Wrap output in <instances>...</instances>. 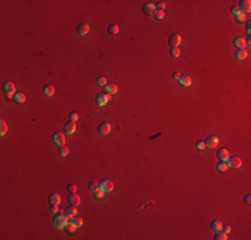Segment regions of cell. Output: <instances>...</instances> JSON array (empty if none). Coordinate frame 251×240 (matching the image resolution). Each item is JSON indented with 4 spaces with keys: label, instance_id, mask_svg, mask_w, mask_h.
<instances>
[{
    "label": "cell",
    "instance_id": "cell-1",
    "mask_svg": "<svg viewBox=\"0 0 251 240\" xmlns=\"http://www.w3.org/2000/svg\"><path fill=\"white\" fill-rule=\"evenodd\" d=\"M68 223H70V219L64 215V211L57 212V216H55V219H54V225H55V227L59 228V230H62V228L67 227Z\"/></svg>",
    "mask_w": 251,
    "mask_h": 240
},
{
    "label": "cell",
    "instance_id": "cell-7",
    "mask_svg": "<svg viewBox=\"0 0 251 240\" xmlns=\"http://www.w3.org/2000/svg\"><path fill=\"white\" fill-rule=\"evenodd\" d=\"M110 131H111V124L104 121V123H100L98 127V132L99 135H108Z\"/></svg>",
    "mask_w": 251,
    "mask_h": 240
},
{
    "label": "cell",
    "instance_id": "cell-28",
    "mask_svg": "<svg viewBox=\"0 0 251 240\" xmlns=\"http://www.w3.org/2000/svg\"><path fill=\"white\" fill-rule=\"evenodd\" d=\"M0 129H1V131H0V135H1V136H4L5 134H7V131H8V126H7V123H5V120H0Z\"/></svg>",
    "mask_w": 251,
    "mask_h": 240
},
{
    "label": "cell",
    "instance_id": "cell-31",
    "mask_svg": "<svg viewBox=\"0 0 251 240\" xmlns=\"http://www.w3.org/2000/svg\"><path fill=\"white\" fill-rule=\"evenodd\" d=\"M170 55L172 57H179L180 56V49H179L178 47H172V48L170 49Z\"/></svg>",
    "mask_w": 251,
    "mask_h": 240
},
{
    "label": "cell",
    "instance_id": "cell-9",
    "mask_svg": "<svg viewBox=\"0 0 251 240\" xmlns=\"http://www.w3.org/2000/svg\"><path fill=\"white\" fill-rule=\"evenodd\" d=\"M216 156L219 159V161H227L228 158H230V152H228L227 148H220L216 152Z\"/></svg>",
    "mask_w": 251,
    "mask_h": 240
},
{
    "label": "cell",
    "instance_id": "cell-20",
    "mask_svg": "<svg viewBox=\"0 0 251 240\" xmlns=\"http://www.w3.org/2000/svg\"><path fill=\"white\" fill-rule=\"evenodd\" d=\"M49 204H54V206H59L60 204V195L54 192V194L49 195Z\"/></svg>",
    "mask_w": 251,
    "mask_h": 240
},
{
    "label": "cell",
    "instance_id": "cell-34",
    "mask_svg": "<svg viewBox=\"0 0 251 240\" xmlns=\"http://www.w3.org/2000/svg\"><path fill=\"white\" fill-rule=\"evenodd\" d=\"M154 19H155V20H162V19H164V11H156V12L154 13Z\"/></svg>",
    "mask_w": 251,
    "mask_h": 240
},
{
    "label": "cell",
    "instance_id": "cell-43",
    "mask_svg": "<svg viewBox=\"0 0 251 240\" xmlns=\"http://www.w3.org/2000/svg\"><path fill=\"white\" fill-rule=\"evenodd\" d=\"M51 214H54V215H56L57 212H59V208H57V206H54V204H51Z\"/></svg>",
    "mask_w": 251,
    "mask_h": 240
},
{
    "label": "cell",
    "instance_id": "cell-33",
    "mask_svg": "<svg viewBox=\"0 0 251 240\" xmlns=\"http://www.w3.org/2000/svg\"><path fill=\"white\" fill-rule=\"evenodd\" d=\"M195 148L197 150H199V151H202V150H205L206 148V144H205V140H198L197 143H195Z\"/></svg>",
    "mask_w": 251,
    "mask_h": 240
},
{
    "label": "cell",
    "instance_id": "cell-30",
    "mask_svg": "<svg viewBox=\"0 0 251 240\" xmlns=\"http://www.w3.org/2000/svg\"><path fill=\"white\" fill-rule=\"evenodd\" d=\"M227 164H226V161H219L216 164V171L218 172H225L226 170H227Z\"/></svg>",
    "mask_w": 251,
    "mask_h": 240
},
{
    "label": "cell",
    "instance_id": "cell-48",
    "mask_svg": "<svg viewBox=\"0 0 251 240\" xmlns=\"http://www.w3.org/2000/svg\"><path fill=\"white\" fill-rule=\"evenodd\" d=\"M246 44H251V40H250V37H247V40H246Z\"/></svg>",
    "mask_w": 251,
    "mask_h": 240
},
{
    "label": "cell",
    "instance_id": "cell-41",
    "mask_svg": "<svg viewBox=\"0 0 251 240\" xmlns=\"http://www.w3.org/2000/svg\"><path fill=\"white\" fill-rule=\"evenodd\" d=\"M67 191L70 192V194L76 192V186H75V184H68V186H67Z\"/></svg>",
    "mask_w": 251,
    "mask_h": 240
},
{
    "label": "cell",
    "instance_id": "cell-42",
    "mask_svg": "<svg viewBox=\"0 0 251 240\" xmlns=\"http://www.w3.org/2000/svg\"><path fill=\"white\" fill-rule=\"evenodd\" d=\"M70 120H71V121L79 120V115L76 114V112H71V114H70Z\"/></svg>",
    "mask_w": 251,
    "mask_h": 240
},
{
    "label": "cell",
    "instance_id": "cell-36",
    "mask_svg": "<svg viewBox=\"0 0 251 240\" xmlns=\"http://www.w3.org/2000/svg\"><path fill=\"white\" fill-rule=\"evenodd\" d=\"M98 188H99V183H95V181H91V183L88 184V189H90L91 192H95Z\"/></svg>",
    "mask_w": 251,
    "mask_h": 240
},
{
    "label": "cell",
    "instance_id": "cell-12",
    "mask_svg": "<svg viewBox=\"0 0 251 240\" xmlns=\"http://www.w3.org/2000/svg\"><path fill=\"white\" fill-rule=\"evenodd\" d=\"M54 142L57 145H64L66 144V136L62 132H55L54 134Z\"/></svg>",
    "mask_w": 251,
    "mask_h": 240
},
{
    "label": "cell",
    "instance_id": "cell-38",
    "mask_svg": "<svg viewBox=\"0 0 251 240\" xmlns=\"http://www.w3.org/2000/svg\"><path fill=\"white\" fill-rule=\"evenodd\" d=\"M155 8H156V11H164L166 4H164V1H158L155 4Z\"/></svg>",
    "mask_w": 251,
    "mask_h": 240
},
{
    "label": "cell",
    "instance_id": "cell-11",
    "mask_svg": "<svg viewBox=\"0 0 251 240\" xmlns=\"http://www.w3.org/2000/svg\"><path fill=\"white\" fill-rule=\"evenodd\" d=\"M180 41H182V37L179 36L178 34H172L168 37V44L171 46V48H172V47H178L179 44H180Z\"/></svg>",
    "mask_w": 251,
    "mask_h": 240
},
{
    "label": "cell",
    "instance_id": "cell-4",
    "mask_svg": "<svg viewBox=\"0 0 251 240\" xmlns=\"http://www.w3.org/2000/svg\"><path fill=\"white\" fill-rule=\"evenodd\" d=\"M99 188L102 189L103 192H111L114 189V183L108 179H103V180L99 183Z\"/></svg>",
    "mask_w": 251,
    "mask_h": 240
},
{
    "label": "cell",
    "instance_id": "cell-18",
    "mask_svg": "<svg viewBox=\"0 0 251 240\" xmlns=\"http://www.w3.org/2000/svg\"><path fill=\"white\" fill-rule=\"evenodd\" d=\"M234 46H235L238 49H244V47H246V40H244L243 37L238 36V37L234 39Z\"/></svg>",
    "mask_w": 251,
    "mask_h": 240
},
{
    "label": "cell",
    "instance_id": "cell-22",
    "mask_svg": "<svg viewBox=\"0 0 251 240\" xmlns=\"http://www.w3.org/2000/svg\"><path fill=\"white\" fill-rule=\"evenodd\" d=\"M43 91H44V95L51 98V96H54V93H55V87L51 84H47V85H44Z\"/></svg>",
    "mask_w": 251,
    "mask_h": 240
},
{
    "label": "cell",
    "instance_id": "cell-5",
    "mask_svg": "<svg viewBox=\"0 0 251 240\" xmlns=\"http://www.w3.org/2000/svg\"><path fill=\"white\" fill-rule=\"evenodd\" d=\"M110 95H107V93H104V92H100V93H98V95L95 96V101H96V104L98 106H100V107H103L104 104H107L110 101Z\"/></svg>",
    "mask_w": 251,
    "mask_h": 240
},
{
    "label": "cell",
    "instance_id": "cell-16",
    "mask_svg": "<svg viewBox=\"0 0 251 240\" xmlns=\"http://www.w3.org/2000/svg\"><path fill=\"white\" fill-rule=\"evenodd\" d=\"M76 214H78V209H76V207H74V206H70L68 208L64 209V215L68 217V219H72L74 216H76Z\"/></svg>",
    "mask_w": 251,
    "mask_h": 240
},
{
    "label": "cell",
    "instance_id": "cell-2",
    "mask_svg": "<svg viewBox=\"0 0 251 240\" xmlns=\"http://www.w3.org/2000/svg\"><path fill=\"white\" fill-rule=\"evenodd\" d=\"M143 10V13L146 16H154V13L156 12V8H155V4L152 1H146L142 7Z\"/></svg>",
    "mask_w": 251,
    "mask_h": 240
},
{
    "label": "cell",
    "instance_id": "cell-19",
    "mask_svg": "<svg viewBox=\"0 0 251 240\" xmlns=\"http://www.w3.org/2000/svg\"><path fill=\"white\" fill-rule=\"evenodd\" d=\"M210 227H211V230H214L215 232H216V231H220V230H222L223 224H222V222H220V220L214 219V220H211V223H210Z\"/></svg>",
    "mask_w": 251,
    "mask_h": 240
},
{
    "label": "cell",
    "instance_id": "cell-13",
    "mask_svg": "<svg viewBox=\"0 0 251 240\" xmlns=\"http://www.w3.org/2000/svg\"><path fill=\"white\" fill-rule=\"evenodd\" d=\"M67 201H68V204H70V206L76 207V206H79V203H80V197H79L78 195L75 194V192H74V194H70V195H68Z\"/></svg>",
    "mask_w": 251,
    "mask_h": 240
},
{
    "label": "cell",
    "instance_id": "cell-35",
    "mask_svg": "<svg viewBox=\"0 0 251 240\" xmlns=\"http://www.w3.org/2000/svg\"><path fill=\"white\" fill-rule=\"evenodd\" d=\"M96 83H98L100 87H106V85H107V78H104V76H99L98 80H96Z\"/></svg>",
    "mask_w": 251,
    "mask_h": 240
},
{
    "label": "cell",
    "instance_id": "cell-39",
    "mask_svg": "<svg viewBox=\"0 0 251 240\" xmlns=\"http://www.w3.org/2000/svg\"><path fill=\"white\" fill-rule=\"evenodd\" d=\"M92 194L95 195V197H98V199H100V197H103V196H104V192L102 191L100 188H98L95 192H92Z\"/></svg>",
    "mask_w": 251,
    "mask_h": 240
},
{
    "label": "cell",
    "instance_id": "cell-8",
    "mask_svg": "<svg viewBox=\"0 0 251 240\" xmlns=\"http://www.w3.org/2000/svg\"><path fill=\"white\" fill-rule=\"evenodd\" d=\"M226 164H227V167H231V168H239L242 165V160H241V158L233 156V158H228Z\"/></svg>",
    "mask_w": 251,
    "mask_h": 240
},
{
    "label": "cell",
    "instance_id": "cell-26",
    "mask_svg": "<svg viewBox=\"0 0 251 240\" xmlns=\"http://www.w3.org/2000/svg\"><path fill=\"white\" fill-rule=\"evenodd\" d=\"M214 239L215 240H226V239H227V233L223 232L222 230L216 231V232H215V235H214Z\"/></svg>",
    "mask_w": 251,
    "mask_h": 240
},
{
    "label": "cell",
    "instance_id": "cell-3",
    "mask_svg": "<svg viewBox=\"0 0 251 240\" xmlns=\"http://www.w3.org/2000/svg\"><path fill=\"white\" fill-rule=\"evenodd\" d=\"M3 88H4V92H5V96H7V99H11L15 96V84H13L12 81H5L4 85H3Z\"/></svg>",
    "mask_w": 251,
    "mask_h": 240
},
{
    "label": "cell",
    "instance_id": "cell-47",
    "mask_svg": "<svg viewBox=\"0 0 251 240\" xmlns=\"http://www.w3.org/2000/svg\"><path fill=\"white\" fill-rule=\"evenodd\" d=\"M246 31H247V34L250 35V31H251V27H250V23H247L246 24Z\"/></svg>",
    "mask_w": 251,
    "mask_h": 240
},
{
    "label": "cell",
    "instance_id": "cell-37",
    "mask_svg": "<svg viewBox=\"0 0 251 240\" xmlns=\"http://www.w3.org/2000/svg\"><path fill=\"white\" fill-rule=\"evenodd\" d=\"M59 155L60 156H67L68 155V148L66 145H60L59 148Z\"/></svg>",
    "mask_w": 251,
    "mask_h": 240
},
{
    "label": "cell",
    "instance_id": "cell-21",
    "mask_svg": "<svg viewBox=\"0 0 251 240\" xmlns=\"http://www.w3.org/2000/svg\"><path fill=\"white\" fill-rule=\"evenodd\" d=\"M178 80H179V84H180V85H184V87H188V85H191V78H190V76H187V75L180 76Z\"/></svg>",
    "mask_w": 251,
    "mask_h": 240
},
{
    "label": "cell",
    "instance_id": "cell-17",
    "mask_svg": "<svg viewBox=\"0 0 251 240\" xmlns=\"http://www.w3.org/2000/svg\"><path fill=\"white\" fill-rule=\"evenodd\" d=\"M104 93H107V95H114V93L118 92V85L116 84H107L106 87H104Z\"/></svg>",
    "mask_w": 251,
    "mask_h": 240
},
{
    "label": "cell",
    "instance_id": "cell-25",
    "mask_svg": "<svg viewBox=\"0 0 251 240\" xmlns=\"http://www.w3.org/2000/svg\"><path fill=\"white\" fill-rule=\"evenodd\" d=\"M13 100H15L16 103H24V101H26V95L21 92H16L15 96H13Z\"/></svg>",
    "mask_w": 251,
    "mask_h": 240
},
{
    "label": "cell",
    "instance_id": "cell-14",
    "mask_svg": "<svg viewBox=\"0 0 251 240\" xmlns=\"http://www.w3.org/2000/svg\"><path fill=\"white\" fill-rule=\"evenodd\" d=\"M76 131V124H75V121H67V123L64 124V132L66 134H71L72 135L74 132Z\"/></svg>",
    "mask_w": 251,
    "mask_h": 240
},
{
    "label": "cell",
    "instance_id": "cell-10",
    "mask_svg": "<svg viewBox=\"0 0 251 240\" xmlns=\"http://www.w3.org/2000/svg\"><path fill=\"white\" fill-rule=\"evenodd\" d=\"M219 143L216 136H207L205 140V144H206V148H215Z\"/></svg>",
    "mask_w": 251,
    "mask_h": 240
},
{
    "label": "cell",
    "instance_id": "cell-15",
    "mask_svg": "<svg viewBox=\"0 0 251 240\" xmlns=\"http://www.w3.org/2000/svg\"><path fill=\"white\" fill-rule=\"evenodd\" d=\"M76 32H78L79 35H87L88 32H90V26L88 24H85V23H80V24H78V28H76Z\"/></svg>",
    "mask_w": 251,
    "mask_h": 240
},
{
    "label": "cell",
    "instance_id": "cell-45",
    "mask_svg": "<svg viewBox=\"0 0 251 240\" xmlns=\"http://www.w3.org/2000/svg\"><path fill=\"white\" fill-rule=\"evenodd\" d=\"M222 231H223V232H226V233H228V232L231 231V227H230V225H223V227H222Z\"/></svg>",
    "mask_w": 251,
    "mask_h": 240
},
{
    "label": "cell",
    "instance_id": "cell-23",
    "mask_svg": "<svg viewBox=\"0 0 251 240\" xmlns=\"http://www.w3.org/2000/svg\"><path fill=\"white\" fill-rule=\"evenodd\" d=\"M107 32H108V35L115 36V35L119 34V27H118L116 24H110V26L107 27Z\"/></svg>",
    "mask_w": 251,
    "mask_h": 240
},
{
    "label": "cell",
    "instance_id": "cell-29",
    "mask_svg": "<svg viewBox=\"0 0 251 240\" xmlns=\"http://www.w3.org/2000/svg\"><path fill=\"white\" fill-rule=\"evenodd\" d=\"M234 19H235V21L243 24L244 21H246V15H244V13H242V12H239V13H236V15L234 16Z\"/></svg>",
    "mask_w": 251,
    "mask_h": 240
},
{
    "label": "cell",
    "instance_id": "cell-24",
    "mask_svg": "<svg viewBox=\"0 0 251 240\" xmlns=\"http://www.w3.org/2000/svg\"><path fill=\"white\" fill-rule=\"evenodd\" d=\"M235 57L238 60H244L247 57V51H246V49H236V51H235Z\"/></svg>",
    "mask_w": 251,
    "mask_h": 240
},
{
    "label": "cell",
    "instance_id": "cell-40",
    "mask_svg": "<svg viewBox=\"0 0 251 240\" xmlns=\"http://www.w3.org/2000/svg\"><path fill=\"white\" fill-rule=\"evenodd\" d=\"M230 11H231V13H233L234 16H235L236 13H239V12H241V10H239V7H238V5H233V7L230 8Z\"/></svg>",
    "mask_w": 251,
    "mask_h": 240
},
{
    "label": "cell",
    "instance_id": "cell-27",
    "mask_svg": "<svg viewBox=\"0 0 251 240\" xmlns=\"http://www.w3.org/2000/svg\"><path fill=\"white\" fill-rule=\"evenodd\" d=\"M70 223H72V224H75L76 227H82L83 225V219L82 217H79V216H74L72 219H70Z\"/></svg>",
    "mask_w": 251,
    "mask_h": 240
},
{
    "label": "cell",
    "instance_id": "cell-46",
    "mask_svg": "<svg viewBox=\"0 0 251 240\" xmlns=\"http://www.w3.org/2000/svg\"><path fill=\"white\" fill-rule=\"evenodd\" d=\"M172 78L174 79H179V78H180V73H179V72H174L172 73Z\"/></svg>",
    "mask_w": 251,
    "mask_h": 240
},
{
    "label": "cell",
    "instance_id": "cell-6",
    "mask_svg": "<svg viewBox=\"0 0 251 240\" xmlns=\"http://www.w3.org/2000/svg\"><path fill=\"white\" fill-rule=\"evenodd\" d=\"M238 7H239V10H241L242 13L247 15V13H250V11H251V1L250 0H241Z\"/></svg>",
    "mask_w": 251,
    "mask_h": 240
},
{
    "label": "cell",
    "instance_id": "cell-44",
    "mask_svg": "<svg viewBox=\"0 0 251 240\" xmlns=\"http://www.w3.org/2000/svg\"><path fill=\"white\" fill-rule=\"evenodd\" d=\"M244 203H246L247 206H250V203H251V195L250 194H247L246 196H244Z\"/></svg>",
    "mask_w": 251,
    "mask_h": 240
},
{
    "label": "cell",
    "instance_id": "cell-32",
    "mask_svg": "<svg viewBox=\"0 0 251 240\" xmlns=\"http://www.w3.org/2000/svg\"><path fill=\"white\" fill-rule=\"evenodd\" d=\"M76 228H78V227H76L75 224H72V223H68L67 227H66V231H67V233H70V235H71V233H74L76 231Z\"/></svg>",
    "mask_w": 251,
    "mask_h": 240
}]
</instances>
